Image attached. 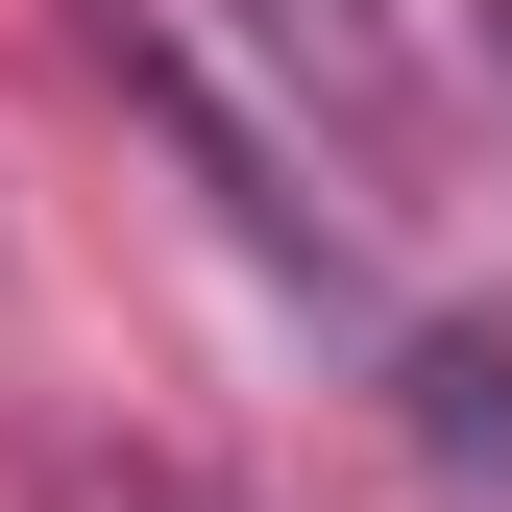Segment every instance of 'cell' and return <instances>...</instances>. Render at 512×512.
<instances>
[{
	"instance_id": "6da1fadb",
	"label": "cell",
	"mask_w": 512,
	"mask_h": 512,
	"mask_svg": "<svg viewBox=\"0 0 512 512\" xmlns=\"http://www.w3.org/2000/svg\"><path fill=\"white\" fill-rule=\"evenodd\" d=\"M122 98H147L171 147H196V196H220L244 244H269V269H293L317 317H391V269H366V220H342V196H293V147H269V122H244L220 74H196V49H147V25H122Z\"/></svg>"
},
{
	"instance_id": "7a4b0ae2",
	"label": "cell",
	"mask_w": 512,
	"mask_h": 512,
	"mask_svg": "<svg viewBox=\"0 0 512 512\" xmlns=\"http://www.w3.org/2000/svg\"><path fill=\"white\" fill-rule=\"evenodd\" d=\"M391 439L439 512H512V317H391Z\"/></svg>"
},
{
	"instance_id": "3957f363",
	"label": "cell",
	"mask_w": 512,
	"mask_h": 512,
	"mask_svg": "<svg viewBox=\"0 0 512 512\" xmlns=\"http://www.w3.org/2000/svg\"><path fill=\"white\" fill-rule=\"evenodd\" d=\"M244 49H269L293 98H342L366 147H391V74H366V25H342V0H244Z\"/></svg>"
},
{
	"instance_id": "277c9868",
	"label": "cell",
	"mask_w": 512,
	"mask_h": 512,
	"mask_svg": "<svg viewBox=\"0 0 512 512\" xmlns=\"http://www.w3.org/2000/svg\"><path fill=\"white\" fill-rule=\"evenodd\" d=\"M488 98H512V0H488Z\"/></svg>"
},
{
	"instance_id": "5b68a950",
	"label": "cell",
	"mask_w": 512,
	"mask_h": 512,
	"mask_svg": "<svg viewBox=\"0 0 512 512\" xmlns=\"http://www.w3.org/2000/svg\"><path fill=\"white\" fill-rule=\"evenodd\" d=\"M147 512H220V488H147Z\"/></svg>"
}]
</instances>
